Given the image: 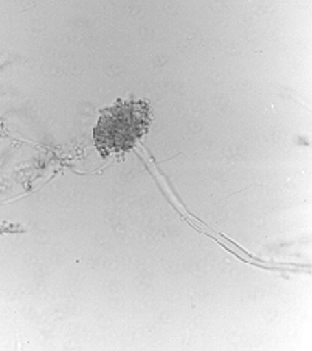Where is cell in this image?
<instances>
[{
  "mask_svg": "<svg viewBox=\"0 0 312 351\" xmlns=\"http://www.w3.org/2000/svg\"><path fill=\"white\" fill-rule=\"evenodd\" d=\"M149 114L143 103L125 101L104 110L95 128V145L101 154L132 148L148 130Z\"/></svg>",
  "mask_w": 312,
  "mask_h": 351,
  "instance_id": "6da1fadb",
  "label": "cell"
}]
</instances>
